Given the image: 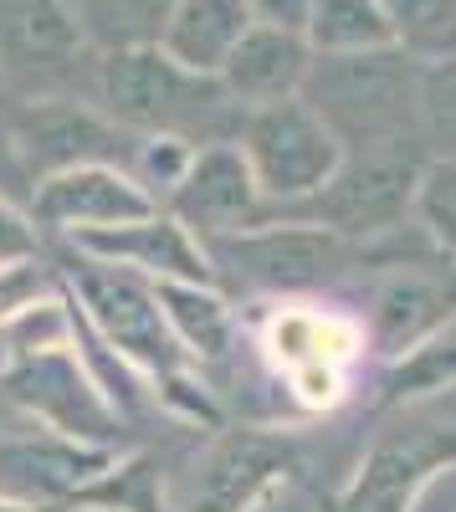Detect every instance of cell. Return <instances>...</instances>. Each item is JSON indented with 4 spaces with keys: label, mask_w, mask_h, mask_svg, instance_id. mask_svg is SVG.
Wrapping results in <instances>:
<instances>
[{
    "label": "cell",
    "mask_w": 456,
    "mask_h": 512,
    "mask_svg": "<svg viewBox=\"0 0 456 512\" xmlns=\"http://www.w3.org/2000/svg\"><path fill=\"white\" fill-rule=\"evenodd\" d=\"M421 82L416 62L395 47L380 52H323L303 82L308 108L354 149L410 139L421 123Z\"/></svg>",
    "instance_id": "6da1fadb"
},
{
    "label": "cell",
    "mask_w": 456,
    "mask_h": 512,
    "mask_svg": "<svg viewBox=\"0 0 456 512\" xmlns=\"http://www.w3.org/2000/svg\"><path fill=\"white\" fill-rule=\"evenodd\" d=\"M72 292H77V318L88 323L103 344L149 374H175L185 359V344L175 338L170 318H164L159 287L129 267L93 262L77 251L72 262Z\"/></svg>",
    "instance_id": "7a4b0ae2"
},
{
    "label": "cell",
    "mask_w": 456,
    "mask_h": 512,
    "mask_svg": "<svg viewBox=\"0 0 456 512\" xmlns=\"http://www.w3.org/2000/svg\"><path fill=\"white\" fill-rule=\"evenodd\" d=\"M103 108L118 128H139V134H185L200 118H211L226 98L221 77H205L180 67L164 47H129L108 52L98 72Z\"/></svg>",
    "instance_id": "3957f363"
},
{
    "label": "cell",
    "mask_w": 456,
    "mask_h": 512,
    "mask_svg": "<svg viewBox=\"0 0 456 512\" xmlns=\"http://www.w3.org/2000/svg\"><path fill=\"white\" fill-rule=\"evenodd\" d=\"M241 154L252 164V175L267 195L298 200V195H318L328 180L339 175V134L328 128L308 103H267L246 118L241 134Z\"/></svg>",
    "instance_id": "277c9868"
},
{
    "label": "cell",
    "mask_w": 456,
    "mask_h": 512,
    "mask_svg": "<svg viewBox=\"0 0 456 512\" xmlns=\"http://www.w3.org/2000/svg\"><path fill=\"white\" fill-rule=\"evenodd\" d=\"M421 180H426V169H421V154L410 139L364 144L313 195L308 221L334 226V231H390L405 216L410 195H421Z\"/></svg>",
    "instance_id": "5b68a950"
},
{
    "label": "cell",
    "mask_w": 456,
    "mask_h": 512,
    "mask_svg": "<svg viewBox=\"0 0 456 512\" xmlns=\"http://www.w3.org/2000/svg\"><path fill=\"white\" fill-rule=\"evenodd\" d=\"M6 395L16 400V410H26L31 420H41L57 436L88 441V446H108V436H113V405L98 390L93 369L72 349L11 359L6 364Z\"/></svg>",
    "instance_id": "8992f818"
},
{
    "label": "cell",
    "mask_w": 456,
    "mask_h": 512,
    "mask_svg": "<svg viewBox=\"0 0 456 512\" xmlns=\"http://www.w3.org/2000/svg\"><path fill=\"white\" fill-rule=\"evenodd\" d=\"M118 466L108 446H88L57 431L31 436H0V497L21 507H62L67 497L88 492Z\"/></svg>",
    "instance_id": "52a82bcc"
},
{
    "label": "cell",
    "mask_w": 456,
    "mask_h": 512,
    "mask_svg": "<svg viewBox=\"0 0 456 512\" xmlns=\"http://www.w3.org/2000/svg\"><path fill=\"white\" fill-rule=\"evenodd\" d=\"M11 144L26 169V180H52L82 164H118L123 159V128L93 108L77 103H26L11 118Z\"/></svg>",
    "instance_id": "ba28073f"
},
{
    "label": "cell",
    "mask_w": 456,
    "mask_h": 512,
    "mask_svg": "<svg viewBox=\"0 0 456 512\" xmlns=\"http://www.w3.org/2000/svg\"><path fill=\"white\" fill-rule=\"evenodd\" d=\"M154 210L159 205L144 190V180H134L118 164H82V169H67V175L31 185V216L67 236L134 226V221L154 216Z\"/></svg>",
    "instance_id": "9c48e42d"
},
{
    "label": "cell",
    "mask_w": 456,
    "mask_h": 512,
    "mask_svg": "<svg viewBox=\"0 0 456 512\" xmlns=\"http://www.w3.org/2000/svg\"><path fill=\"white\" fill-rule=\"evenodd\" d=\"M211 267H231L257 287H308L344 267V241L323 226H277V231H231L205 236Z\"/></svg>",
    "instance_id": "30bf717a"
},
{
    "label": "cell",
    "mask_w": 456,
    "mask_h": 512,
    "mask_svg": "<svg viewBox=\"0 0 456 512\" xmlns=\"http://www.w3.org/2000/svg\"><path fill=\"white\" fill-rule=\"evenodd\" d=\"M456 461V431L431 420H410L369 451L359 477L344 497V512H405L410 492H416L436 466Z\"/></svg>",
    "instance_id": "8fae6325"
},
{
    "label": "cell",
    "mask_w": 456,
    "mask_h": 512,
    "mask_svg": "<svg viewBox=\"0 0 456 512\" xmlns=\"http://www.w3.org/2000/svg\"><path fill=\"white\" fill-rule=\"evenodd\" d=\"M72 246L82 256H93V262L129 267L149 282H200V287L211 282V251H205V241H195L185 221L159 216V210L134 226L72 236Z\"/></svg>",
    "instance_id": "7c38bea8"
},
{
    "label": "cell",
    "mask_w": 456,
    "mask_h": 512,
    "mask_svg": "<svg viewBox=\"0 0 456 512\" xmlns=\"http://www.w3.org/2000/svg\"><path fill=\"white\" fill-rule=\"evenodd\" d=\"M257 175L246 164L241 149L216 144V149H200L185 169V180L170 190L175 205V221H185L200 236H231L246 231L252 221V205H257Z\"/></svg>",
    "instance_id": "4fadbf2b"
},
{
    "label": "cell",
    "mask_w": 456,
    "mask_h": 512,
    "mask_svg": "<svg viewBox=\"0 0 456 512\" xmlns=\"http://www.w3.org/2000/svg\"><path fill=\"white\" fill-rule=\"evenodd\" d=\"M287 466H293V451L282 441L257 436V431H231L211 456H205V472L195 482L190 512H246Z\"/></svg>",
    "instance_id": "5bb4252c"
},
{
    "label": "cell",
    "mask_w": 456,
    "mask_h": 512,
    "mask_svg": "<svg viewBox=\"0 0 456 512\" xmlns=\"http://www.w3.org/2000/svg\"><path fill=\"white\" fill-rule=\"evenodd\" d=\"M313 72L308 41L298 31H277V26H252L241 36V47L221 67V88L241 103H287Z\"/></svg>",
    "instance_id": "9a60e30c"
},
{
    "label": "cell",
    "mask_w": 456,
    "mask_h": 512,
    "mask_svg": "<svg viewBox=\"0 0 456 512\" xmlns=\"http://www.w3.org/2000/svg\"><path fill=\"white\" fill-rule=\"evenodd\" d=\"M252 26L257 21H252V6H246V0H180L170 26H164L159 47L190 72L221 77L226 57L241 47V36Z\"/></svg>",
    "instance_id": "2e32d148"
},
{
    "label": "cell",
    "mask_w": 456,
    "mask_h": 512,
    "mask_svg": "<svg viewBox=\"0 0 456 512\" xmlns=\"http://www.w3.org/2000/svg\"><path fill=\"white\" fill-rule=\"evenodd\" d=\"M180 0H77V26L108 52L159 47Z\"/></svg>",
    "instance_id": "e0dca14e"
},
{
    "label": "cell",
    "mask_w": 456,
    "mask_h": 512,
    "mask_svg": "<svg viewBox=\"0 0 456 512\" xmlns=\"http://www.w3.org/2000/svg\"><path fill=\"white\" fill-rule=\"evenodd\" d=\"M451 292L431 277H390L375 297V333L385 349H405L416 344L426 328H436L446 318Z\"/></svg>",
    "instance_id": "ac0fdd59"
},
{
    "label": "cell",
    "mask_w": 456,
    "mask_h": 512,
    "mask_svg": "<svg viewBox=\"0 0 456 512\" xmlns=\"http://www.w3.org/2000/svg\"><path fill=\"white\" fill-rule=\"evenodd\" d=\"M308 36L323 52H380L395 41V26L380 0H313Z\"/></svg>",
    "instance_id": "d6986e66"
},
{
    "label": "cell",
    "mask_w": 456,
    "mask_h": 512,
    "mask_svg": "<svg viewBox=\"0 0 456 512\" xmlns=\"http://www.w3.org/2000/svg\"><path fill=\"white\" fill-rule=\"evenodd\" d=\"M154 287H159L164 318H170V328L185 344V354L221 359L226 338H231V323H226V308L216 303V297L205 292L200 282H154Z\"/></svg>",
    "instance_id": "ffe728a7"
},
{
    "label": "cell",
    "mask_w": 456,
    "mask_h": 512,
    "mask_svg": "<svg viewBox=\"0 0 456 512\" xmlns=\"http://www.w3.org/2000/svg\"><path fill=\"white\" fill-rule=\"evenodd\" d=\"M349 344H354V333H349L344 323H334V318H318V313H282V318L272 323V333H267L272 359L287 364L293 374L308 369V364H334V359H344Z\"/></svg>",
    "instance_id": "44dd1931"
},
{
    "label": "cell",
    "mask_w": 456,
    "mask_h": 512,
    "mask_svg": "<svg viewBox=\"0 0 456 512\" xmlns=\"http://www.w3.org/2000/svg\"><path fill=\"white\" fill-rule=\"evenodd\" d=\"M395 41H405V52L416 57H456V0H380Z\"/></svg>",
    "instance_id": "7402d4cb"
},
{
    "label": "cell",
    "mask_w": 456,
    "mask_h": 512,
    "mask_svg": "<svg viewBox=\"0 0 456 512\" xmlns=\"http://www.w3.org/2000/svg\"><path fill=\"white\" fill-rule=\"evenodd\" d=\"M421 128H426V139L456 164V57H446L421 82Z\"/></svg>",
    "instance_id": "603a6c76"
},
{
    "label": "cell",
    "mask_w": 456,
    "mask_h": 512,
    "mask_svg": "<svg viewBox=\"0 0 456 512\" xmlns=\"http://www.w3.org/2000/svg\"><path fill=\"white\" fill-rule=\"evenodd\" d=\"M47 297H52V277L36 256H26V262H0V333H6L26 308L47 303Z\"/></svg>",
    "instance_id": "cb8c5ba5"
},
{
    "label": "cell",
    "mask_w": 456,
    "mask_h": 512,
    "mask_svg": "<svg viewBox=\"0 0 456 512\" xmlns=\"http://www.w3.org/2000/svg\"><path fill=\"white\" fill-rule=\"evenodd\" d=\"M421 216L431 226V236L456 256V164H431L421 180Z\"/></svg>",
    "instance_id": "d4e9b609"
},
{
    "label": "cell",
    "mask_w": 456,
    "mask_h": 512,
    "mask_svg": "<svg viewBox=\"0 0 456 512\" xmlns=\"http://www.w3.org/2000/svg\"><path fill=\"white\" fill-rule=\"evenodd\" d=\"M36 256V226L26 210H16V200L0 190V262H26Z\"/></svg>",
    "instance_id": "484cf974"
},
{
    "label": "cell",
    "mask_w": 456,
    "mask_h": 512,
    "mask_svg": "<svg viewBox=\"0 0 456 512\" xmlns=\"http://www.w3.org/2000/svg\"><path fill=\"white\" fill-rule=\"evenodd\" d=\"M252 6V21L257 26H277V31H308V16H313V0H246Z\"/></svg>",
    "instance_id": "4316f807"
},
{
    "label": "cell",
    "mask_w": 456,
    "mask_h": 512,
    "mask_svg": "<svg viewBox=\"0 0 456 512\" xmlns=\"http://www.w3.org/2000/svg\"><path fill=\"white\" fill-rule=\"evenodd\" d=\"M298 395H303L308 405H334V400H339L334 364H308V369H298Z\"/></svg>",
    "instance_id": "83f0119b"
},
{
    "label": "cell",
    "mask_w": 456,
    "mask_h": 512,
    "mask_svg": "<svg viewBox=\"0 0 456 512\" xmlns=\"http://www.w3.org/2000/svg\"><path fill=\"white\" fill-rule=\"evenodd\" d=\"M16 180H26V169H21V159H16V144H11V123L0 118V190H6V185H16Z\"/></svg>",
    "instance_id": "f1b7e54d"
},
{
    "label": "cell",
    "mask_w": 456,
    "mask_h": 512,
    "mask_svg": "<svg viewBox=\"0 0 456 512\" xmlns=\"http://www.w3.org/2000/svg\"><path fill=\"white\" fill-rule=\"evenodd\" d=\"M0 512H36V507H21V502H6V497H0Z\"/></svg>",
    "instance_id": "f546056e"
},
{
    "label": "cell",
    "mask_w": 456,
    "mask_h": 512,
    "mask_svg": "<svg viewBox=\"0 0 456 512\" xmlns=\"http://www.w3.org/2000/svg\"><path fill=\"white\" fill-rule=\"evenodd\" d=\"M88 512H108V507H88Z\"/></svg>",
    "instance_id": "4dcf8cb0"
}]
</instances>
